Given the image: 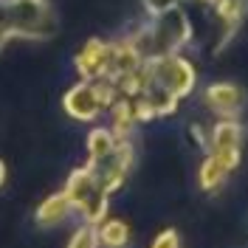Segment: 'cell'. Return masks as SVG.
Here are the masks:
<instances>
[{
  "mask_svg": "<svg viewBox=\"0 0 248 248\" xmlns=\"http://www.w3.org/2000/svg\"><path fill=\"white\" fill-rule=\"evenodd\" d=\"M226 175L229 172L223 170L220 164H217L212 155H206L203 158V164H201V172H198V178H201V186L206 189V192H212V189H217V186L226 181Z\"/></svg>",
  "mask_w": 248,
  "mask_h": 248,
  "instance_id": "cell-12",
  "label": "cell"
},
{
  "mask_svg": "<svg viewBox=\"0 0 248 248\" xmlns=\"http://www.w3.org/2000/svg\"><path fill=\"white\" fill-rule=\"evenodd\" d=\"M62 108H65L68 116H74L79 122H91V119H96V116L105 110V105H102V99H99V93H96V85L82 79L79 85H74L71 91L65 93Z\"/></svg>",
  "mask_w": 248,
  "mask_h": 248,
  "instance_id": "cell-5",
  "label": "cell"
},
{
  "mask_svg": "<svg viewBox=\"0 0 248 248\" xmlns=\"http://www.w3.org/2000/svg\"><path fill=\"white\" fill-rule=\"evenodd\" d=\"M153 248H181L178 232H175V229H167V232H161V234H158V237L153 240Z\"/></svg>",
  "mask_w": 248,
  "mask_h": 248,
  "instance_id": "cell-15",
  "label": "cell"
},
{
  "mask_svg": "<svg viewBox=\"0 0 248 248\" xmlns=\"http://www.w3.org/2000/svg\"><path fill=\"white\" fill-rule=\"evenodd\" d=\"M240 147H243V127L234 119L217 122L215 133H212V144H209V155L226 172H232L240 164Z\"/></svg>",
  "mask_w": 248,
  "mask_h": 248,
  "instance_id": "cell-4",
  "label": "cell"
},
{
  "mask_svg": "<svg viewBox=\"0 0 248 248\" xmlns=\"http://www.w3.org/2000/svg\"><path fill=\"white\" fill-rule=\"evenodd\" d=\"M96 234H99V240L108 248H124L127 240H130V229H127L124 220H105V226Z\"/></svg>",
  "mask_w": 248,
  "mask_h": 248,
  "instance_id": "cell-11",
  "label": "cell"
},
{
  "mask_svg": "<svg viewBox=\"0 0 248 248\" xmlns=\"http://www.w3.org/2000/svg\"><path fill=\"white\" fill-rule=\"evenodd\" d=\"M65 198L71 201V206L82 212V217L96 226L102 223L105 215H108V189L102 186L99 175L91 164L77 170L71 178H68V186H65Z\"/></svg>",
  "mask_w": 248,
  "mask_h": 248,
  "instance_id": "cell-1",
  "label": "cell"
},
{
  "mask_svg": "<svg viewBox=\"0 0 248 248\" xmlns=\"http://www.w3.org/2000/svg\"><path fill=\"white\" fill-rule=\"evenodd\" d=\"M110 116H113V136L116 139H127L130 130L136 127V108H133V99H116L110 105Z\"/></svg>",
  "mask_w": 248,
  "mask_h": 248,
  "instance_id": "cell-9",
  "label": "cell"
},
{
  "mask_svg": "<svg viewBox=\"0 0 248 248\" xmlns=\"http://www.w3.org/2000/svg\"><path fill=\"white\" fill-rule=\"evenodd\" d=\"M122 139H116L110 130L105 127H99V130H93L91 139H88V153H91V164H99L102 158H108L113 150H116V144Z\"/></svg>",
  "mask_w": 248,
  "mask_h": 248,
  "instance_id": "cell-10",
  "label": "cell"
},
{
  "mask_svg": "<svg viewBox=\"0 0 248 248\" xmlns=\"http://www.w3.org/2000/svg\"><path fill=\"white\" fill-rule=\"evenodd\" d=\"M178 3L181 0H144V9L150 12V17H158V15H164V12L178 9Z\"/></svg>",
  "mask_w": 248,
  "mask_h": 248,
  "instance_id": "cell-14",
  "label": "cell"
},
{
  "mask_svg": "<svg viewBox=\"0 0 248 248\" xmlns=\"http://www.w3.org/2000/svg\"><path fill=\"white\" fill-rule=\"evenodd\" d=\"M192 40V26L189 17L178 9L164 12L150 20V43H153V57H164V54H178L181 46ZM150 57V60H153Z\"/></svg>",
  "mask_w": 248,
  "mask_h": 248,
  "instance_id": "cell-3",
  "label": "cell"
},
{
  "mask_svg": "<svg viewBox=\"0 0 248 248\" xmlns=\"http://www.w3.org/2000/svg\"><path fill=\"white\" fill-rule=\"evenodd\" d=\"M71 209H74L71 201L65 198V192H60V195H51V198L37 209L34 217H37V223H40L43 229H51V226H60L62 220L71 215Z\"/></svg>",
  "mask_w": 248,
  "mask_h": 248,
  "instance_id": "cell-8",
  "label": "cell"
},
{
  "mask_svg": "<svg viewBox=\"0 0 248 248\" xmlns=\"http://www.w3.org/2000/svg\"><path fill=\"white\" fill-rule=\"evenodd\" d=\"M96 243H99L96 226L85 223V226H79L77 232H74V237H71V246H68V248H96Z\"/></svg>",
  "mask_w": 248,
  "mask_h": 248,
  "instance_id": "cell-13",
  "label": "cell"
},
{
  "mask_svg": "<svg viewBox=\"0 0 248 248\" xmlns=\"http://www.w3.org/2000/svg\"><path fill=\"white\" fill-rule=\"evenodd\" d=\"M147 65V77H150V85L147 88H158V91L175 96L178 102L192 93L195 82H198V74L189 62L181 57V54H164V57H153V60L144 62Z\"/></svg>",
  "mask_w": 248,
  "mask_h": 248,
  "instance_id": "cell-2",
  "label": "cell"
},
{
  "mask_svg": "<svg viewBox=\"0 0 248 248\" xmlns=\"http://www.w3.org/2000/svg\"><path fill=\"white\" fill-rule=\"evenodd\" d=\"M77 71L85 82L108 79V43L105 40H88L85 48L77 54Z\"/></svg>",
  "mask_w": 248,
  "mask_h": 248,
  "instance_id": "cell-7",
  "label": "cell"
},
{
  "mask_svg": "<svg viewBox=\"0 0 248 248\" xmlns=\"http://www.w3.org/2000/svg\"><path fill=\"white\" fill-rule=\"evenodd\" d=\"M3 178H6V167H3V161H0V184H3Z\"/></svg>",
  "mask_w": 248,
  "mask_h": 248,
  "instance_id": "cell-16",
  "label": "cell"
},
{
  "mask_svg": "<svg viewBox=\"0 0 248 248\" xmlns=\"http://www.w3.org/2000/svg\"><path fill=\"white\" fill-rule=\"evenodd\" d=\"M203 102L220 119H234L243 110V105H246V93L240 91L237 85H232V82H215V85L206 88Z\"/></svg>",
  "mask_w": 248,
  "mask_h": 248,
  "instance_id": "cell-6",
  "label": "cell"
}]
</instances>
